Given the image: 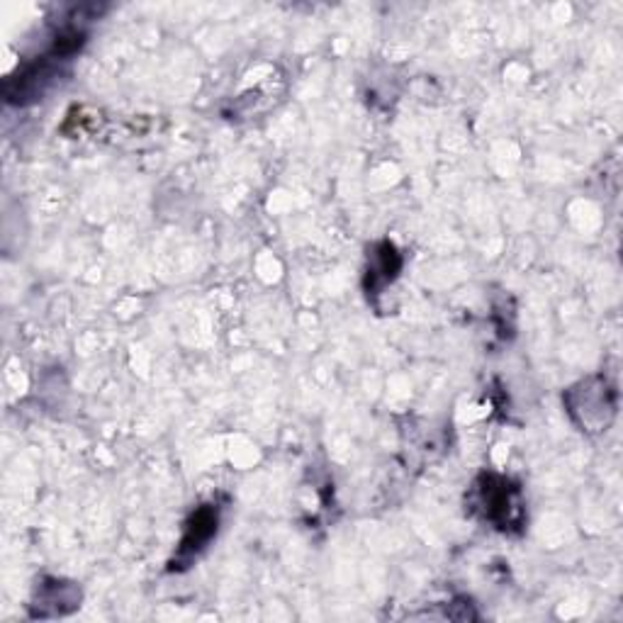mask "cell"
<instances>
[{"instance_id": "obj_1", "label": "cell", "mask_w": 623, "mask_h": 623, "mask_svg": "<svg viewBox=\"0 0 623 623\" xmlns=\"http://www.w3.org/2000/svg\"><path fill=\"white\" fill-rule=\"evenodd\" d=\"M473 511H477L487 524L511 533L524 526V499L521 489L502 475H483L473 485L471 495Z\"/></svg>"}, {"instance_id": "obj_2", "label": "cell", "mask_w": 623, "mask_h": 623, "mask_svg": "<svg viewBox=\"0 0 623 623\" xmlns=\"http://www.w3.org/2000/svg\"><path fill=\"white\" fill-rule=\"evenodd\" d=\"M567 411L582 431H604L616 415V397L604 377H589L567 393Z\"/></svg>"}, {"instance_id": "obj_3", "label": "cell", "mask_w": 623, "mask_h": 623, "mask_svg": "<svg viewBox=\"0 0 623 623\" xmlns=\"http://www.w3.org/2000/svg\"><path fill=\"white\" fill-rule=\"evenodd\" d=\"M217 524H219V509L213 505L200 507L191 517V521H188L175 560L183 563V567H188V563H193V558H197V555L207 548V543L213 541V536L217 533Z\"/></svg>"}, {"instance_id": "obj_4", "label": "cell", "mask_w": 623, "mask_h": 623, "mask_svg": "<svg viewBox=\"0 0 623 623\" xmlns=\"http://www.w3.org/2000/svg\"><path fill=\"white\" fill-rule=\"evenodd\" d=\"M81 607V589L73 582L49 580L37 587V597L32 602V616L35 619H52L66 616Z\"/></svg>"}, {"instance_id": "obj_5", "label": "cell", "mask_w": 623, "mask_h": 623, "mask_svg": "<svg viewBox=\"0 0 623 623\" xmlns=\"http://www.w3.org/2000/svg\"><path fill=\"white\" fill-rule=\"evenodd\" d=\"M399 269H403V259H399L397 249L389 241H383L381 247H375V251L371 253L365 291H369V295H381L385 287L395 281Z\"/></svg>"}]
</instances>
